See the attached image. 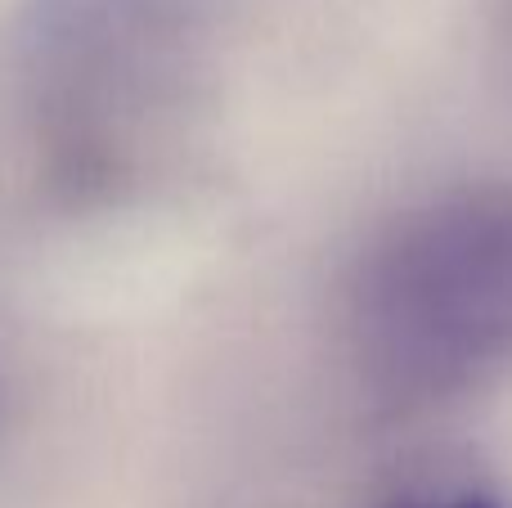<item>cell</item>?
I'll use <instances>...</instances> for the list:
<instances>
[{"label":"cell","instance_id":"1","mask_svg":"<svg viewBox=\"0 0 512 508\" xmlns=\"http://www.w3.org/2000/svg\"><path fill=\"white\" fill-rule=\"evenodd\" d=\"M369 360L436 392L512 356V194H472L396 225L364 270Z\"/></svg>","mask_w":512,"mask_h":508},{"label":"cell","instance_id":"2","mask_svg":"<svg viewBox=\"0 0 512 508\" xmlns=\"http://www.w3.org/2000/svg\"><path fill=\"white\" fill-rule=\"evenodd\" d=\"M198 0H36L27 18V63L54 126L95 131L108 162V113H135L171 77L189 41Z\"/></svg>","mask_w":512,"mask_h":508},{"label":"cell","instance_id":"3","mask_svg":"<svg viewBox=\"0 0 512 508\" xmlns=\"http://www.w3.org/2000/svg\"><path fill=\"white\" fill-rule=\"evenodd\" d=\"M414 508H499V504H486V500H459V504H414Z\"/></svg>","mask_w":512,"mask_h":508}]
</instances>
